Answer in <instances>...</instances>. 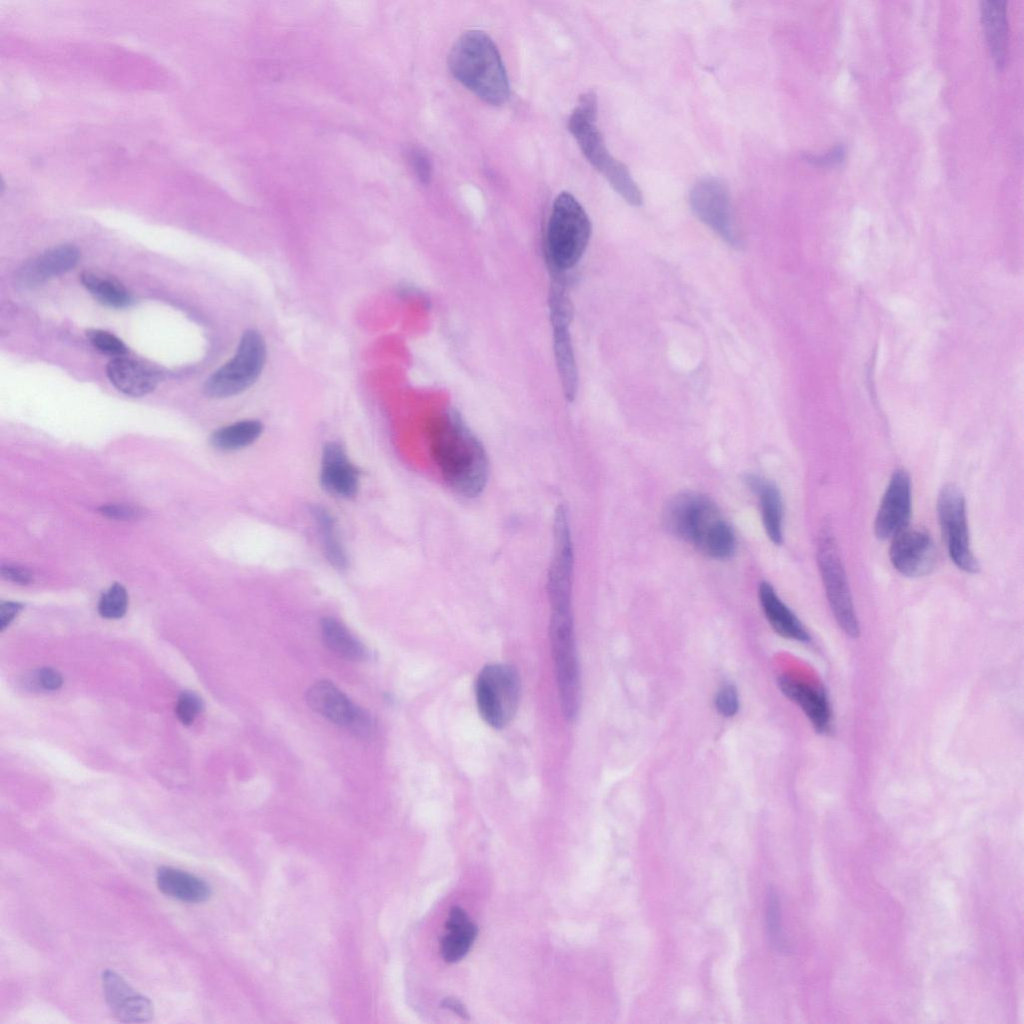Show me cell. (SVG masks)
Here are the masks:
<instances>
[{
	"mask_svg": "<svg viewBox=\"0 0 1024 1024\" xmlns=\"http://www.w3.org/2000/svg\"><path fill=\"white\" fill-rule=\"evenodd\" d=\"M202 709L203 703L199 696L193 692L185 691L178 697L175 712L181 723L190 725Z\"/></svg>",
	"mask_w": 1024,
	"mask_h": 1024,
	"instance_id": "obj_33",
	"label": "cell"
},
{
	"mask_svg": "<svg viewBox=\"0 0 1024 1024\" xmlns=\"http://www.w3.org/2000/svg\"><path fill=\"white\" fill-rule=\"evenodd\" d=\"M911 481L908 473L897 469L882 497L874 523L879 540L893 539L907 528L911 517Z\"/></svg>",
	"mask_w": 1024,
	"mask_h": 1024,
	"instance_id": "obj_13",
	"label": "cell"
},
{
	"mask_svg": "<svg viewBox=\"0 0 1024 1024\" xmlns=\"http://www.w3.org/2000/svg\"><path fill=\"white\" fill-rule=\"evenodd\" d=\"M549 635L562 713L574 720L580 708V670L572 612H551Z\"/></svg>",
	"mask_w": 1024,
	"mask_h": 1024,
	"instance_id": "obj_6",
	"label": "cell"
},
{
	"mask_svg": "<svg viewBox=\"0 0 1024 1024\" xmlns=\"http://www.w3.org/2000/svg\"><path fill=\"white\" fill-rule=\"evenodd\" d=\"M573 314L552 312L550 320L553 334V351L564 397L573 401L578 390V369L572 345L569 326Z\"/></svg>",
	"mask_w": 1024,
	"mask_h": 1024,
	"instance_id": "obj_18",
	"label": "cell"
},
{
	"mask_svg": "<svg viewBox=\"0 0 1024 1024\" xmlns=\"http://www.w3.org/2000/svg\"><path fill=\"white\" fill-rule=\"evenodd\" d=\"M596 119V95L593 92L584 93L568 119V129L586 159L606 178L611 187L630 205L640 206L643 201L641 190L628 168L608 151Z\"/></svg>",
	"mask_w": 1024,
	"mask_h": 1024,
	"instance_id": "obj_4",
	"label": "cell"
},
{
	"mask_svg": "<svg viewBox=\"0 0 1024 1024\" xmlns=\"http://www.w3.org/2000/svg\"><path fill=\"white\" fill-rule=\"evenodd\" d=\"M87 337L90 343L99 351L115 357L124 356L127 353L125 344L115 335L104 330H89Z\"/></svg>",
	"mask_w": 1024,
	"mask_h": 1024,
	"instance_id": "obj_32",
	"label": "cell"
},
{
	"mask_svg": "<svg viewBox=\"0 0 1024 1024\" xmlns=\"http://www.w3.org/2000/svg\"><path fill=\"white\" fill-rule=\"evenodd\" d=\"M981 19L987 43L996 66L1001 68L1006 61L1008 48V24L1004 0L981 2Z\"/></svg>",
	"mask_w": 1024,
	"mask_h": 1024,
	"instance_id": "obj_25",
	"label": "cell"
},
{
	"mask_svg": "<svg viewBox=\"0 0 1024 1024\" xmlns=\"http://www.w3.org/2000/svg\"><path fill=\"white\" fill-rule=\"evenodd\" d=\"M37 683L46 690H57L62 686L63 679L61 674L53 668H42L38 671Z\"/></svg>",
	"mask_w": 1024,
	"mask_h": 1024,
	"instance_id": "obj_38",
	"label": "cell"
},
{
	"mask_svg": "<svg viewBox=\"0 0 1024 1024\" xmlns=\"http://www.w3.org/2000/svg\"><path fill=\"white\" fill-rule=\"evenodd\" d=\"M761 608L772 629L786 639L807 642L810 635L793 611L779 598L774 587L762 581L758 588Z\"/></svg>",
	"mask_w": 1024,
	"mask_h": 1024,
	"instance_id": "obj_21",
	"label": "cell"
},
{
	"mask_svg": "<svg viewBox=\"0 0 1024 1024\" xmlns=\"http://www.w3.org/2000/svg\"><path fill=\"white\" fill-rule=\"evenodd\" d=\"M263 426L257 420H243L215 431L211 443L221 450H237L249 446L261 435Z\"/></svg>",
	"mask_w": 1024,
	"mask_h": 1024,
	"instance_id": "obj_28",
	"label": "cell"
},
{
	"mask_svg": "<svg viewBox=\"0 0 1024 1024\" xmlns=\"http://www.w3.org/2000/svg\"><path fill=\"white\" fill-rule=\"evenodd\" d=\"M266 344L256 330L243 333L235 355L205 382L204 393L226 398L242 393L260 376L266 362Z\"/></svg>",
	"mask_w": 1024,
	"mask_h": 1024,
	"instance_id": "obj_8",
	"label": "cell"
},
{
	"mask_svg": "<svg viewBox=\"0 0 1024 1024\" xmlns=\"http://www.w3.org/2000/svg\"><path fill=\"white\" fill-rule=\"evenodd\" d=\"M689 202L698 219L727 244L742 249L743 240L735 223L727 185L717 177H705L692 187Z\"/></svg>",
	"mask_w": 1024,
	"mask_h": 1024,
	"instance_id": "obj_11",
	"label": "cell"
},
{
	"mask_svg": "<svg viewBox=\"0 0 1024 1024\" xmlns=\"http://www.w3.org/2000/svg\"><path fill=\"white\" fill-rule=\"evenodd\" d=\"M306 699L316 713L358 736L369 737L374 732L370 715L329 681L314 683L308 689Z\"/></svg>",
	"mask_w": 1024,
	"mask_h": 1024,
	"instance_id": "obj_12",
	"label": "cell"
},
{
	"mask_svg": "<svg viewBox=\"0 0 1024 1024\" xmlns=\"http://www.w3.org/2000/svg\"><path fill=\"white\" fill-rule=\"evenodd\" d=\"M1 574L3 578L21 585H27L33 580V576L29 570L15 565H3L1 568Z\"/></svg>",
	"mask_w": 1024,
	"mask_h": 1024,
	"instance_id": "obj_39",
	"label": "cell"
},
{
	"mask_svg": "<svg viewBox=\"0 0 1024 1024\" xmlns=\"http://www.w3.org/2000/svg\"><path fill=\"white\" fill-rule=\"evenodd\" d=\"M311 513L319 527L327 559L337 569L346 568L347 557L338 540L333 518L329 512L321 506H313Z\"/></svg>",
	"mask_w": 1024,
	"mask_h": 1024,
	"instance_id": "obj_29",
	"label": "cell"
},
{
	"mask_svg": "<svg viewBox=\"0 0 1024 1024\" xmlns=\"http://www.w3.org/2000/svg\"><path fill=\"white\" fill-rule=\"evenodd\" d=\"M156 885L169 898L185 903L207 901L212 889L202 878L171 866H160L156 871Z\"/></svg>",
	"mask_w": 1024,
	"mask_h": 1024,
	"instance_id": "obj_23",
	"label": "cell"
},
{
	"mask_svg": "<svg viewBox=\"0 0 1024 1024\" xmlns=\"http://www.w3.org/2000/svg\"><path fill=\"white\" fill-rule=\"evenodd\" d=\"M817 562L827 600L839 627L850 637H858L859 623L855 613L846 572L831 530L819 535Z\"/></svg>",
	"mask_w": 1024,
	"mask_h": 1024,
	"instance_id": "obj_9",
	"label": "cell"
},
{
	"mask_svg": "<svg viewBox=\"0 0 1024 1024\" xmlns=\"http://www.w3.org/2000/svg\"><path fill=\"white\" fill-rule=\"evenodd\" d=\"M744 481L757 496L763 527L770 541L780 545L783 541V502L777 485L762 476L749 474Z\"/></svg>",
	"mask_w": 1024,
	"mask_h": 1024,
	"instance_id": "obj_22",
	"label": "cell"
},
{
	"mask_svg": "<svg viewBox=\"0 0 1024 1024\" xmlns=\"http://www.w3.org/2000/svg\"><path fill=\"white\" fill-rule=\"evenodd\" d=\"M889 556L894 568L907 577L929 574L936 564L937 550L931 536L922 529L905 528L892 539Z\"/></svg>",
	"mask_w": 1024,
	"mask_h": 1024,
	"instance_id": "obj_14",
	"label": "cell"
},
{
	"mask_svg": "<svg viewBox=\"0 0 1024 1024\" xmlns=\"http://www.w3.org/2000/svg\"><path fill=\"white\" fill-rule=\"evenodd\" d=\"M99 511L106 517L119 520L137 519L142 514L138 507L129 504H108L100 507Z\"/></svg>",
	"mask_w": 1024,
	"mask_h": 1024,
	"instance_id": "obj_35",
	"label": "cell"
},
{
	"mask_svg": "<svg viewBox=\"0 0 1024 1024\" xmlns=\"http://www.w3.org/2000/svg\"><path fill=\"white\" fill-rule=\"evenodd\" d=\"M844 154V147L838 145L823 154H806L805 159L815 165H828L841 161Z\"/></svg>",
	"mask_w": 1024,
	"mask_h": 1024,
	"instance_id": "obj_37",
	"label": "cell"
},
{
	"mask_svg": "<svg viewBox=\"0 0 1024 1024\" xmlns=\"http://www.w3.org/2000/svg\"><path fill=\"white\" fill-rule=\"evenodd\" d=\"M23 606L17 602H3L0 605V627L4 630L21 611Z\"/></svg>",
	"mask_w": 1024,
	"mask_h": 1024,
	"instance_id": "obj_40",
	"label": "cell"
},
{
	"mask_svg": "<svg viewBox=\"0 0 1024 1024\" xmlns=\"http://www.w3.org/2000/svg\"><path fill=\"white\" fill-rule=\"evenodd\" d=\"M778 687L790 701L800 707L816 732L825 734L830 731L832 713L823 689L790 676L779 677Z\"/></svg>",
	"mask_w": 1024,
	"mask_h": 1024,
	"instance_id": "obj_17",
	"label": "cell"
},
{
	"mask_svg": "<svg viewBox=\"0 0 1024 1024\" xmlns=\"http://www.w3.org/2000/svg\"><path fill=\"white\" fill-rule=\"evenodd\" d=\"M410 161L419 181L423 184L429 182L431 177V163L427 155L418 149L410 152Z\"/></svg>",
	"mask_w": 1024,
	"mask_h": 1024,
	"instance_id": "obj_36",
	"label": "cell"
},
{
	"mask_svg": "<svg viewBox=\"0 0 1024 1024\" xmlns=\"http://www.w3.org/2000/svg\"><path fill=\"white\" fill-rule=\"evenodd\" d=\"M320 480L324 489L336 496L351 498L358 491V471L336 442L327 443L323 449Z\"/></svg>",
	"mask_w": 1024,
	"mask_h": 1024,
	"instance_id": "obj_19",
	"label": "cell"
},
{
	"mask_svg": "<svg viewBox=\"0 0 1024 1024\" xmlns=\"http://www.w3.org/2000/svg\"><path fill=\"white\" fill-rule=\"evenodd\" d=\"M430 454L447 485L465 498L479 496L489 471L486 450L455 409H446L427 427Z\"/></svg>",
	"mask_w": 1024,
	"mask_h": 1024,
	"instance_id": "obj_1",
	"label": "cell"
},
{
	"mask_svg": "<svg viewBox=\"0 0 1024 1024\" xmlns=\"http://www.w3.org/2000/svg\"><path fill=\"white\" fill-rule=\"evenodd\" d=\"M591 236L590 219L568 192L560 193L552 206L545 236V258L552 276L565 275L582 258Z\"/></svg>",
	"mask_w": 1024,
	"mask_h": 1024,
	"instance_id": "obj_5",
	"label": "cell"
},
{
	"mask_svg": "<svg viewBox=\"0 0 1024 1024\" xmlns=\"http://www.w3.org/2000/svg\"><path fill=\"white\" fill-rule=\"evenodd\" d=\"M80 280L96 300L106 306L122 308L131 302L126 288L111 277L85 271L81 274Z\"/></svg>",
	"mask_w": 1024,
	"mask_h": 1024,
	"instance_id": "obj_27",
	"label": "cell"
},
{
	"mask_svg": "<svg viewBox=\"0 0 1024 1024\" xmlns=\"http://www.w3.org/2000/svg\"><path fill=\"white\" fill-rule=\"evenodd\" d=\"M321 636L325 646L337 657L349 661L367 658V650L339 620L327 617L321 621Z\"/></svg>",
	"mask_w": 1024,
	"mask_h": 1024,
	"instance_id": "obj_26",
	"label": "cell"
},
{
	"mask_svg": "<svg viewBox=\"0 0 1024 1024\" xmlns=\"http://www.w3.org/2000/svg\"><path fill=\"white\" fill-rule=\"evenodd\" d=\"M441 1006L443 1008H447V1009L452 1010L454 1013H456L457 1015L461 1016L462 1018H466V1019L469 1018L468 1017L469 1015H468L464 1005L458 999H456V998L448 997V998L443 999L442 1002H441Z\"/></svg>",
	"mask_w": 1024,
	"mask_h": 1024,
	"instance_id": "obj_41",
	"label": "cell"
},
{
	"mask_svg": "<svg viewBox=\"0 0 1024 1024\" xmlns=\"http://www.w3.org/2000/svg\"><path fill=\"white\" fill-rule=\"evenodd\" d=\"M448 67L457 81L486 103L502 105L508 100L510 89L503 61L485 32L463 33L450 50Z\"/></svg>",
	"mask_w": 1024,
	"mask_h": 1024,
	"instance_id": "obj_3",
	"label": "cell"
},
{
	"mask_svg": "<svg viewBox=\"0 0 1024 1024\" xmlns=\"http://www.w3.org/2000/svg\"><path fill=\"white\" fill-rule=\"evenodd\" d=\"M766 929L773 948L778 952H786L788 948L782 928L780 901L773 888L767 894Z\"/></svg>",
	"mask_w": 1024,
	"mask_h": 1024,
	"instance_id": "obj_30",
	"label": "cell"
},
{
	"mask_svg": "<svg viewBox=\"0 0 1024 1024\" xmlns=\"http://www.w3.org/2000/svg\"><path fill=\"white\" fill-rule=\"evenodd\" d=\"M128 607L126 589L119 583L111 585L101 596L98 603L99 614L106 619L123 617Z\"/></svg>",
	"mask_w": 1024,
	"mask_h": 1024,
	"instance_id": "obj_31",
	"label": "cell"
},
{
	"mask_svg": "<svg viewBox=\"0 0 1024 1024\" xmlns=\"http://www.w3.org/2000/svg\"><path fill=\"white\" fill-rule=\"evenodd\" d=\"M662 520L674 537L713 559L730 558L736 550L734 532L718 506L706 495L681 492L665 504Z\"/></svg>",
	"mask_w": 1024,
	"mask_h": 1024,
	"instance_id": "obj_2",
	"label": "cell"
},
{
	"mask_svg": "<svg viewBox=\"0 0 1024 1024\" xmlns=\"http://www.w3.org/2000/svg\"><path fill=\"white\" fill-rule=\"evenodd\" d=\"M475 696L485 723L494 729L506 727L515 716L520 699L517 670L509 664H487L477 676Z\"/></svg>",
	"mask_w": 1024,
	"mask_h": 1024,
	"instance_id": "obj_7",
	"label": "cell"
},
{
	"mask_svg": "<svg viewBox=\"0 0 1024 1024\" xmlns=\"http://www.w3.org/2000/svg\"><path fill=\"white\" fill-rule=\"evenodd\" d=\"M101 980L106 1004L117 1020L125 1023H143L153 1018L152 1001L135 990L116 971L105 969Z\"/></svg>",
	"mask_w": 1024,
	"mask_h": 1024,
	"instance_id": "obj_15",
	"label": "cell"
},
{
	"mask_svg": "<svg viewBox=\"0 0 1024 1024\" xmlns=\"http://www.w3.org/2000/svg\"><path fill=\"white\" fill-rule=\"evenodd\" d=\"M937 514L951 560L962 571L977 573L980 565L970 545L965 498L957 486L947 484L941 488Z\"/></svg>",
	"mask_w": 1024,
	"mask_h": 1024,
	"instance_id": "obj_10",
	"label": "cell"
},
{
	"mask_svg": "<svg viewBox=\"0 0 1024 1024\" xmlns=\"http://www.w3.org/2000/svg\"><path fill=\"white\" fill-rule=\"evenodd\" d=\"M715 708L724 717H732L739 710V696L737 689L732 684L723 685L716 693L714 699Z\"/></svg>",
	"mask_w": 1024,
	"mask_h": 1024,
	"instance_id": "obj_34",
	"label": "cell"
},
{
	"mask_svg": "<svg viewBox=\"0 0 1024 1024\" xmlns=\"http://www.w3.org/2000/svg\"><path fill=\"white\" fill-rule=\"evenodd\" d=\"M106 373L116 389L132 397L149 394L160 381L159 374L152 368L125 356L114 357Z\"/></svg>",
	"mask_w": 1024,
	"mask_h": 1024,
	"instance_id": "obj_20",
	"label": "cell"
},
{
	"mask_svg": "<svg viewBox=\"0 0 1024 1024\" xmlns=\"http://www.w3.org/2000/svg\"><path fill=\"white\" fill-rule=\"evenodd\" d=\"M78 259L79 251L73 245L63 244L50 248L20 267L16 273V283L22 288H33L71 270Z\"/></svg>",
	"mask_w": 1024,
	"mask_h": 1024,
	"instance_id": "obj_16",
	"label": "cell"
},
{
	"mask_svg": "<svg viewBox=\"0 0 1024 1024\" xmlns=\"http://www.w3.org/2000/svg\"><path fill=\"white\" fill-rule=\"evenodd\" d=\"M445 928L449 933L441 940V955L446 962L455 963L468 953L478 934V928L458 906L450 909Z\"/></svg>",
	"mask_w": 1024,
	"mask_h": 1024,
	"instance_id": "obj_24",
	"label": "cell"
}]
</instances>
